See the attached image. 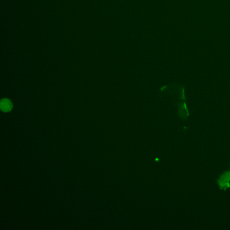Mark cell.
I'll use <instances>...</instances> for the list:
<instances>
[{
    "instance_id": "1",
    "label": "cell",
    "mask_w": 230,
    "mask_h": 230,
    "mask_svg": "<svg viewBox=\"0 0 230 230\" xmlns=\"http://www.w3.org/2000/svg\"><path fill=\"white\" fill-rule=\"evenodd\" d=\"M160 92L164 96L167 95L172 98L175 105L178 107V117L184 121L187 120L190 113L186 105L184 86L171 84L161 88Z\"/></svg>"
},
{
    "instance_id": "2",
    "label": "cell",
    "mask_w": 230,
    "mask_h": 230,
    "mask_svg": "<svg viewBox=\"0 0 230 230\" xmlns=\"http://www.w3.org/2000/svg\"><path fill=\"white\" fill-rule=\"evenodd\" d=\"M218 186L221 190L224 191L230 187V171H225L219 176L217 180Z\"/></svg>"
},
{
    "instance_id": "3",
    "label": "cell",
    "mask_w": 230,
    "mask_h": 230,
    "mask_svg": "<svg viewBox=\"0 0 230 230\" xmlns=\"http://www.w3.org/2000/svg\"><path fill=\"white\" fill-rule=\"evenodd\" d=\"M1 110L5 113H7L11 111L13 107L11 101L7 99H2L0 103Z\"/></svg>"
},
{
    "instance_id": "4",
    "label": "cell",
    "mask_w": 230,
    "mask_h": 230,
    "mask_svg": "<svg viewBox=\"0 0 230 230\" xmlns=\"http://www.w3.org/2000/svg\"><path fill=\"white\" fill-rule=\"evenodd\" d=\"M229 171H230V170H229Z\"/></svg>"
}]
</instances>
